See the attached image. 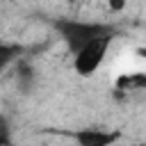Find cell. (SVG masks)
I'll list each match as a JSON object with an SVG mask.
<instances>
[{"label": "cell", "mask_w": 146, "mask_h": 146, "mask_svg": "<svg viewBox=\"0 0 146 146\" xmlns=\"http://www.w3.org/2000/svg\"><path fill=\"white\" fill-rule=\"evenodd\" d=\"M119 91H139L146 89V73H125L116 80Z\"/></svg>", "instance_id": "4"}, {"label": "cell", "mask_w": 146, "mask_h": 146, "mask_svg": "<svg viewBox=\"0 0 146 146\" xmlns=\"http://www.w3.org/2000/svg\"><path fill=\"white\" fill-rule=\"evenodd\" d=\"M107 2H110V7H112V9H116V11H119V9H123V0H107Z\"/></svg>", "instance_id": "6"}, {"label": "cell", "mask_w": 146, "mask_h": 146, "mask_svg": "<svg viewBox=\"0 0 146 146\" xmlns=\"http://www.w3.org/2000/svg\"><path fill=\"white\" fill-rule=\"evenodd\" d=\"M71 2H73V0H71Z\"/></svg>", "instance_id": "7"}, {"label": "cell", "mask_w": 146, "mask_h": 146, "mask_svg": "<svg viewBox=\"0 0 146 146\" xmlns=\"http://www.w3.org/2000/svg\"><path fill=\"white\" fill-rule=\"evenodd\" d=\"M59 30H62L64 39L71 43V48H73V50L82 48V46H84L87 41H91L94 36H100V34H107V32H112L110 27H105V25H98V23H75V21L59 25Z\"/></svg>", "instance_id": "2"}, {"label": "cell", "mask_w": 146, "mask_h": 146, "mask_svg": "<svg viewBox=\"0 0 146 146\" xmlns=\"http://www.w3.org/2000/svg\"><path fill=\"white\" fill-rule=\"evenodd\" d=\"M11 52H14L11 48H0V68H2L9 59H11Z\"/></svg>", "instance_id": "5"}, {"label": "cell", "mask_w": 146, "mask_h": 146, "mask_svg": "<svg viewBox=\"0 0 146 146\" xmlns=\"http://www.w3.org/2000/svg\"><path fill=\"white\" fill-rule=\"evenodd\" d=\"M75 139L82 146H105L114 137L107 135V132H100V130H82V132H75Z\"/></svg>", "instance_id": "3"}, {"label": "cell", "mask_w": 146, "mask_h": 146, "mask_svg": "<svg viewBox=\"0 0 146 146\" xmlns=\"http://www.w3.org/2000/svg\"><path fill=\"white\" fill-rule=\"evenodd\" d=\"M110 41H112V32L100 34V36H94V39L87 41L82 48H78V50H75V71H78L80 75H91V73L103 64Z\"/></svg>", "instance_id": "1"}]
</instances>
